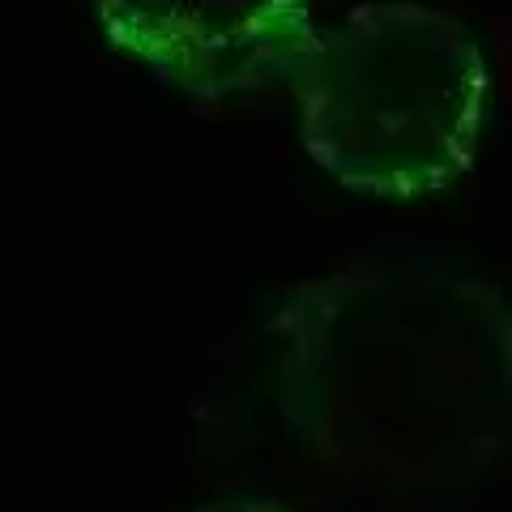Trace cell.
I'll return each instance as SVG.
<instances>
[{"instance_id":"1","label":"cell","mask_w":512,"mask_h":512,"mask_svg":"<svg viewBox=\"0 0 512 512\" xmlns=\"http://www.w3.org/2000/svg\"><path fill=\"white\" fill-rule=\"evenodd\" d=\"M269 402L320 470L384 500H448L512 461V299L419 252H363L265 316Z\"/></svg>"},{"instance_id":"2","label":"cell","mask_w":512,"mask_h":512,"mask_svg":"<svg viewBox=\"0 0 512 512\" xmlns=\"http://www.w3.org/2000/svg\"><path fill=\"white\" fill-rule=\"evenodd\" d=\"M291 90L303 150L333 184L376 201H419L474 167L491 69L457 13L363 0L320 22Z\"/></svg>"},{"instance_id":"3","label":"cell","mask_w":512,"mask_h":512,"mask_svg":"<svg viewBox=\"0 0 512 512\" xmlns=\"http://www.w3.org/2000/svg\"><path fill=\"white\" fill-rule=\"evenodd\" d=\"M107 43L201 107L291 90L320 35L312 0H90Z\"/></svg>"},{"instance_id":"4","label":"cell","mask_w":512,"mask_h":512,"mask_svg":"<svg viewBox=\"0 0 512 512\" xmlns=\"http://www.w3.org/2000/svg\"><path fill=\"white\" fill-rule=\"evenodd\" d=\"M184 512H299L291 504L274 500V495H222V500H205V504H192Z\"/></svg>"}]
</instances>
